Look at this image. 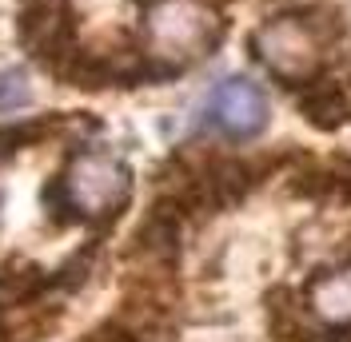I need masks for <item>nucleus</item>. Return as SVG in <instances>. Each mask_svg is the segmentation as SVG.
<instances>
[{
    "instance_id": "7ed1b4c3",
    "label": "nucleus",
    "mask_w": 351,
    "mask_h": 342,
    "mask_svg": "<svg viewBox=\"0 0 351 342\" xmlns=\"http://www.w3.org/2000/svg\"><path fill=\"white\" fill-rule=\"evenodd\" d=\"M252 52L276 80L287 88H304L324 72V36L304 16H271L252 32Z\"/></svg>"
},
{
    "instance_id": "39448f33",
    "label": "nucleus",
    "mask_w": 351,
    "mask_h": 342,
    "mask_svg": "<svg viewBox=\"0 0 351 342\" xmlns=\"http://www.w3.org/2000/svg\"><path fill=\"white\" fill-rule=\"evenodd\" d=\"M307 306L328 330H351V263L311 278Z\"/></svg>"
},
{
    "instance_id": "0eeeda50",
    "label": "nucleus",
    "mask_w": 351,
    "mask_h": 342,
    "mask_svg": "<svg viewBox=\"0 0 351 342\" xmlns=\"http://www.w3.org/2000/svg\"><path fill=\"white\" fill-rule=\"evenodd\" d=\"M52 278L40 267L24 263V259H4L0 263V311H16V306H32L36 295Z\"/></svg>"
},
{
    "instance_id": "20e7f679",
    "label": "nucleus",
    "mask_w": 351,
    "mask_h": 342,
    "mask_svg": "<svg viewBox=\"0 0 351 342\" xmlns=\"http://www.w3.org/2000/svg\"><path fill=\"white\" fill-rule=\"evenodd\" d=\"M208 120L228 140H252L267 128V96L260 92V84L232 76V80L216 84L212 100H208Z\"/></svg>"
},
{
    "instance_id": "423d86ee",
    "label": "nucleus",
    "mask_w": 351,
    "mask_h": 342,
    "mask_svg": "<svg viewBox=\"0 0 351 342\" xmlns=\"http://www.w3.org/2000/svg\"><path fill=\"white\" fill-rule=\"evenodd\" d=\"M300 111L315 128H339L351 116V96L331 80H311L300 88Z\"/></svg>"
},
{
    "instance_id": "f257e3e1",
    "label": "nucleus",
    "mask_w": 351,
    "mask_h": 342,
    "mask_svg": "<svg viewBox=\"0 0 351 342\" xmlns=\"http://www.w3.org/2000/svg\"><path fill=\"white\" fill-rule=\"evenodd\" d=\"M132 195V171L124 159H116L112 151L84 148L64 163L60 179L48 187V203L64 219H88L100 223L120 215V207ZM52 211V215H56Z\"/></svg>"
},
{
    "instance_id": "1a4fd4ad",
    "label": "nucleus",
    "mask_w": 351,
    "mask_h": 342,
    "mask_svg": "<svg viewBox=\"0 0 351 342\" xmlns=\"http://www.w3.org/2000/svg\"><path fill=\"white\" fill-rule=\"evenodd\" d=\"M324 342H351V330H331Z\"/></svg>"
},
{
    "instance_id": "f03ea898",
    "label": "nucleus",
    "mask_w": 351,
    "mask_h": 342,
    "mask_svg": "<svg viewBox=\"0 0 351 342\" xmlns=\"http://www.w3.org/2000/svg\"><path fill=\"white\" fill-rule=\"evenodd\" d=\"M223 21L208 0H148L144 8V36L152 68L164 72L188 68L204 60L219 44Z\"/></svg>"
},
{
    "instance_id": "6e6552de",
    "label": "nucleus",
    "mask_w": 351,
    "mask_h": 342,
    "mask_svg": "<svg viewBox=\"0 0 351 342\" xmlns=\"http://www.w3.org/2000/svg\"><path fill=\"white\" fill-rule=\"evenodd\" d=\"M28 100H32V88H28L24 68H8V72H0V116L21 111Z\"/></svg>"
},
{
    "instance_id": "9d476101",
    "label": "nucleus",
    "mask_w": 351,
    "mask_h": 342,
    "mask_svg": "<svg viewBox=\"0 0 351 342\" xmlns=\"http://www.w3.org/2000/svg\"><path fill=\"white\" fill-rule=\"evenodd\" d=\"M0 342H24V339H12L8 330H0Z\"/></svg>"
}]
</instances>
